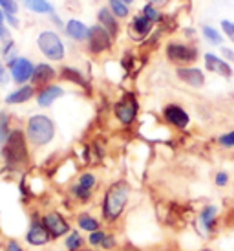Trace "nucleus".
I'll list each match as a JSON object with an SVG mask.
<instances>
[{"label":"nucleus","mask_w":234,"mask_h":251,"mask_svg":"<svg viewBox=\"0 0 234 251\" xmlns=\"http://www.w3.org/2000/svg\"><path fill=\"white\" fill-rule=\"evenodd\" d=\"M128 200H130V185L124 180L114 181L110 187L104 191L103 203H101V213H103L104 222H117L126 209Z\"/></svg>","instance_id":"obj_1"},{"label":"nucleus","mask_w":234,"mask_h":251,"mask_svg":"<svg viewBox=\"0 0 234 251\" xmlns=\"http://www.w3.org/2000/svg\"><path fill=\"white\" fill-rule=\"evenodd\" d=\"M2 158L7 167L22 169L28 165L29 151H28V136L21 128H13L7 136L6 143L2 145Z\"/></svg>","instance_id":"obj_2"},{"label":"nucleus","mask_w":234,"mask_h":251,"mask_svg":"<svg viewBox=\"0 0 234 251\" xmlns=\"http://www.w3.org/2000/svg\"><path fill=\"white\" fill-rule=\"evenodd\" d=\"M28 141L35 147L49 145L55 138V123L46 114H33L26 123Z\"/></svg>","instance_id":"obj_3"},{"label":"nucleus","mask_w":234,"mask_h":251,"mask_svg":"<svg viewBox=\"0 0 234 251\" xmlns=\"http://www.w3.org/2000/svg\"><path fill=\"white\" fill-rule=\"evenodd\" d=\"M37 46L41 50V53L48 61H53V63H59L66 57V48H64V42L59 37V33L51 31V29H46L39 33L37 37Z\"/></svg>","instance_id":"obj_4"},{"label":"nucleus","mask_w":234,"mask_h":251,"mask_svg":"<svg viewBox=\"0 0 234 251\" xmlns=\"http://www.w3.org/2000/svg\"><path fill=\"white\" fill-rule=\"evenodd\" d=\"M166 59L178 66H188L198 61V48L192 44L179 41H170L165 48Z\"/></svg>","instance_id":"obj_5"},{"label":"nucleus","mask_w":234,"mask_h":251,"mask_svg":"<svg viewBox=\"0 0 234 251\" xmlns=\"http://www.w3.org/2000/svg\"><path fill=\"white\" fill-rule=\"evenodd\" d=\"M138 112H139V105L138 99L134 94H124L123 98L119 99L114 106V116L117 118L119 123H123L124 126L132 125L136 119H138Z\"/></svg>","instance_id":"obj_6"},{"label":"nucleus","mask_w":234,"mask_h":251,"mask_svg":"<svg viewBox=\"0 0 234 251\" xmlns=\"http://www.w3.org/2000/svg\"><path fill=\"white\" fill-rule=\"evenodd\" d=\"M42 222H44V226H46V229L49 231L51 240L66 237L70 231H71L70 222L59 213V211H48L46 215H42Z\"/></svg>","instance_id":"obj_7"},{"label":"nucleus","mask_w":234,"mask_h":251,"mask_svg":"<svg viewBox=\"0 0 234 251\" xmlns=\"http://www.w3.org/2000/svg\"><path fill=\"white\" fill-rule=\"evenodd\" d=\"M88 50L92 53H103L106 50L112 48V33L108 29H104L101 24H95L90 28V35H88Z\"/></svg>","instance_id":"obj_8"},{"label":"nucleus","mask_w":234,"mask_h":251,"mask_svg":"<svg viewBox=\"0 0 234 251\" xmlns=\"http://www.w3.org/2000/svg\"><path fill=\"white\" fill-rule=\"evenodd\" d=\"M24 240H26V244L33 246V248H42V246H46L51 240V235L46 229L42 218H33L29 222V227L26 231V235H24Z\"/></svg>","instance_id":"obj_9"},{"label":"nucleus","mask_w":234,"mask_h":251,"mask_svg":"<svg viewBox=\"0 0 234 251\" xmlns=\"http://www.w3.org/2000/svg\"><path fill=\"white\" fill-rule=\"evenodd\" d=\"M7 68H9L11 79H13L19 86H22V84H28V81H31L33 72H35V64L29 61L28 57H17Z\"/></svg>","instance_id":"obj_10"},{"label":"nucleus","mask_w":234,"mask_h":251,"mask_svg":"<svg viewBox=\"0 0 234 251\" xmlns=\"http://www.w3.org/2000/svg\"><path fill=\"white\" fill-rule=\"evenodd\" d=\"M163 119L166 123L178 130H185L187 126L190 125V116L183 106L176 105V103H168L163 108Z\"/></svg>","instance_id":"obj_11"},{"label":"nucleus","mask_w":234,"mask_h":251,"mask_svg":"<svg viewBox=\"0 0 234 251\" xmlns=\"http://www.w3.org/2000/svg\"><path fill=\"white\" fill-rule=\"evenodd\" d=\"M176 75L179 81H183L192 88H201L205 84V74L196 66H179L176 70Z\"/></svg>","instance_id":"obj_12"},{"label":"nucleus","mask_w":234,"mask_h":251,"mask_svg":"<svg viewBox=\"0 0 234 251\" xmlns=\"http://www.w3.org/2000/svg\"><path fill=\"white\" fill-rule=\"evenodd\" d=\"M57 77V70L48 63H41L35 66V72H33V77H31V84H33L35 88H44V86H48L51 84V81Z\"/></svg>","instance_id":"obj_13"},{"label":"nucleus","mask_w":234,"mask_h":251,"mask_svg":"<svg viewBox=\"0 0 234 251\" xmlns=\"http://www.w3.org/2000/svg\"><path fill=\"white\" fill-rule=\"evenodd\" d=\"M152 24H154V22L148 21L143 13H139L132 19L130 26H128V33H130V37L134 41H143V39L152 31Z\"/></svg>","instance_id":"obj_14"},{"label":"nucleus","mask_w":234,"mask_h":251,"mask_svg":"<svg viewBox=\"0 0 234 251\" xmlns=\"http://www.w3.org/2000/svg\"><path fill=\"white\" fill-rule=\"evenodd\" d=\"M203 61H205V68L209 72H212L216 75L227 77V79L233 77V68H231V64H229L225 59L214 55V53H205V55H203Z\"/></svg>","instance_id":"obj_15"},{"label":"nucleus","mask_w":234,"mask_h":251,"mask_svg":"<svg viewBox=\"0 0 234 251\" xmlns=\"http://www.w3.org/2000/svg\"><path fill=\"white\" fill-rule=\"evenodd\" d=\"M64 96V88L59 86V84H48V86H44L41 88V92L37 94V105L42 106V108H48L55 103L57 99L62 98Z\"/></svg>","instance_id":"obj_16"},{"label":"nucleus","mask_w":234,"mask_h":251,"mask_svg":"<svg viewBox=\"0 0 234 251\" xmlns=\"http://www.w3.org/2000/svg\"><path fill=\"white\" fill-rule=\"evenodd\" d=\"M35 90L37 88H35L33 84H22V86H19L11 94H7L4 101H6V105H22V103H28V101H31L35 98V94H37Z\"/></svg>","instance_id":"obj_17"},{"label":"nucleus","mask_w":234,"mask_h":251,"mask_svg":"<svg viewBox=\"0 0 234 251\" xmlns=\"http://www.w3.org/2000/svg\"><path fill=\"white\" fill-rule=\"evenodd\" d=\"M64 31L70 39H73L77 42H84L88 41L90 35V28L84 24L83 21H77V19H70L66 24H64Z\"/></svg>","instance_id":"obj_18"},{"label":"nucleus","mask_w":234,"mask_h":251,"mask_svg":"<svg viewBox=\"0 0 234 251\" xmlns=\"http://www.w3.org/2000/svg\"><path fill=\"white\" fill-rule=\"evenodd\" d=\"M216 216H218V207L216 205H205L198 213V224L205 233H211L216 226Z\"/></svg>","instance_id":"obj_19"},{"label":"nucleus","mask_w":234,"mask_h":251,"mask_svg":"<svg viewBox=\"0 0 234 251\" xmlns=\"http://www.w3.org/2000/svg\"><path fill=\"white\" fill-rule=\"evenodd\" d=\"M97 19H99V24L103 26L104 29H108L112 33V37H116L119 33V22H117V17L110 11V7H101L99 13H97Z\"/></svg>","instance_id":"obj_20"},{"label":"nucleus","mask_w":234,"mask_h":251,"mask_svg":"<svg viewBox=\"0 0 234 251\" xmlns=\"http://www.w3.org/2000/svg\"><path fill=\"white\" fill-rule=\"evenodd\" d=\"M59 77L64 79V81H68V83L77 84V86H83V88H86V90L90 88L86 77L83 75V72L77 70V68H71V66H62L61 72H59Z\"/></svg>","instance_id":"obj_21"},{"label":"nucleus","mask_w":234,"mask_h":251,"mask_svg":"<svg viewBox=\"0 0 234 251\" xmlns=\"http://www.w3.org/2000/svg\"><path fill=\"white\" fill-rule=\"evenodd\" d=\"M77 227L86 233H94V231L101 229V220L90 213H81V215H77Z\"/></svg>","instance_id":"obj_22"},{"label":"nucleus","mask_w":234,"mask_h":251,"mask_svg":"<svg viewBox=\"0 0 234 251\" xmlns=\"http://www.w3.org/2000/svg\"><path fill=\"white\" fill-rule=\"evenodd\" d=\"M24 6L28 7L29 11L41 15H51L53 13V6L48 0H24Z\"/></svg>","instance_id":"obj_23"},{"label":"nucleus","mask_w":234,"mask_h":251,"mask_svg":"<svg viewBox=\"0 0 234 251\" xmlns=\"http://www.w3.org/2000/svg\"><path fill=\"white\" fill-rule=\"evenodd\" d=\"M84 246V238L79 231H70L64 238V248L66 251H79Z\"/></svg>","instance_id":"obj_24"},{"label":"nucleus","mask_w":234,"mask_h":251,"mask_svg":"<svg viewBox=\"0 0 234 251\" xmlns=\"http://www.w3.org/2000/svg\"><path fill=\"white\" fill-rule=\"evenodd\" d=\"M75 185H79L81 189H84V191H94V187L97 185V176L94 175V173H83V175L77 176V181Z\"/></svg>","instance_id":"obj_25"},{"label":"nucleus","mask_w":234,"mask_h":251,"mask_svg":"<svg viewBox=\"0 0 234 251\" xmlns=\"http://www.w3.org/2000/svg\"><path fill=\"white\" fill-rule=\"evenodd\" d=\"M11 118H9V114L7 112H0V145H4L7 140V136H9V132L13 130L11 128Z\"/></svg>","instance_id":"obj_26"},{"label":"nucleus","mask_w":234,"mask_h":251,"mask_svg":"<svg viewBox=\"0 0 234 251\" xmlns=\"http://www.w3.org/2000/svg\"><path fill=\"white\" fill-rule=\"evenodd\" d=\"M108 7H110V11L116 15L117 19H126L130 15L128 4H124L121 0H108Z\"/></svg>","instance_id":"obj_27"},{"label":"nucleus","mask_w":234,"mask_h":251,"mask_svg":"<svg viewBox=\"0 0 234 251\" xmlns=\"http://www.w3.org/2000/svg\"><path fill=\"white\" fill-rule=\"evenodd\" d=\"M201 33H203V37H205L207 41L216 44V46H220L221 41H223V39H221V33L216 28H212V26H203V28H201Z\"/></svg>","instance_id":"obj_28"},{"label":"nucleus","mask_w":234,"mask_h":251,"mask_svg":"<svg viewBox=\"0 0 234 251\" xmlns=\"http://www.w3.org/2000/svg\"><path fill=\"white\" fill-rule=\"evenodd\" d=\"M2 57H4V61L7 63V66L13 63L15 59H17V46H15L13 41H6L4 44V48H2Z\"/></svg>","instance_id":"obj_29"},{"label":"nucleus","mask_w":234,"mask_h":251,"mask_svg":"<svg viewBox=\"0 0 234 251\" xmlns=\"http://www.w3.org/2000/svg\"><path fill=\"white\" fill-rule=\"evenodd\" d=\"M70 195H71V198H75L77 202H81V203L88 202L90 198H92V193H90V191H84V189H81L79 185H75V183L70 187Z\"/></svg>","instance_id":"obj_30"},{"label":"nucleus","mask_w":234,"mask_h":251,"mask_svg":"<svg viewBox=\"0 0 234 251\" xmlns=\"http://www.w3.org/2000/svg\"><path fill=\"white\" fill-rule=\"evenodd\" d=\"M104 237H106V231L97 229V231H94V233H88V238H86V242H88L92 248H101Z\"/></svg>","instance_id":"obj_31"},{"label":"nucleus","mask_w":234,"mask_h":251,"mask_svg":"<svg viewBox=\"0 0 234 251\" xmlns=\"http://www.w3.org/2000/svg\"><path fill=\"white\" fill-rule=\"evenodd\" d=\"M218 145L223 147V149H234V130L221 134L218 138Z\"/></svg>","instance_id":"obj_32"},{"label":"nucleus","mask_w":234,"mask_h":251,"mask_svg":"<svg viewBox=\"0 0 234 251\" xmlns=\"http://www.w3.org/2000/svg\"><path fill=\"white\" fill-rule=\"evenodd\" d=\"M141 13L145 15L148 21H152V22H158V21H161V13H159L158 9H156V6H152V4H146L145 7H143V11Z\"/></svg>","instance_id":"obj_33"},{"label":"nucleus","mask_w":234,"mask_h":251,"mask_svg":"<svg viewBox=\"0 0 234 251\" xmlns=\"http://www.w3.org/2000/svg\"><path fill=\"white\" fill-rule=\"evenodd\" d=\"M0 7L4 9L6 15L19 13V4H17V0H0Z\"/></svg>","instance_id":"obj_34"},{"label":"nucleus","mask_w":234,"mask_h":251,"mask_svg":"<svg viewBox=\"0 0 234 251\" xmlns=\"http://www.w3.org/2000/svg\"><path fill=\"white\" fill-rule=\"evenodd\" d=\"M117 248V237L114 235V233H106V237H104V240H103V244H101V250H104V251H114Z\"/></svg>","instance_id":"obj_35"},{"label":"nucleus","mask_w":234,"mask_h":251,"mask_svg":"<svg viewBox=\"0 0 234 251\" xmlns=\"http://www.w3.org/2000/svg\"><path fill=\"white\" fill-rule=\"evenodd\" d=\"M221 29L227 35V39L231 42H234V22L233 21H221Z\"/></svg>","instance_id":"obj_36"},{"label":"nucleus","mask_w":234,"mask_h":251,"mask_svg":"<svg viewBox=\"0 0 234 251\" xmlns=\"http://www.w3.org/2000/svg\"><path fill=\"white\" fill-rule=\"evenodd\" d=\"M214 183H216V187H227L229 175L225 173V171H220V173H216V176H214Z\"/></svg>","instance_id":"obj_37"},{"label":"nucleus","mask_w":234,"mask_h":251,"mask_svg":"<svg viewBox=\"0 0 234 251\" xmlns=\"http://www.w3.org/2000/svg\"><path fill=\"white\" fill-rule=\"evenodd\" d=\"M6 251H24V248H22L15 238H9L6 242Z\"/></svg>","instance_id":"obj_38"},{"label":"nucleus","mask_w":234,"mask_h":251,"mask_svg":"<svg viewBox=\"0 0 234 251\" xmlns=\"http://www.w3.org/2000/svg\"><path fill=\"white\" fill-rule=\"evenodd\" d=\"M0 39L6 42V41H9V31H7V28L4 26V22L0 21Z\"/></svg>","instance_id":"obj_39"},{"label":"nucleus","mask_w":234,"mask_h":251,"mask_svg":"<svg viewBox=\"0 0 234 251\" xmlns=\"http://www.w3.org/2000/svg\"><path fill=\"white\" fill-rule=\"evenodd\" d=\"M7 83V70H6V66L0 63V84H4Z\"/></svg>","instance_id":"obj_40"},{"label":"nucleus","mask_w":234,"mask_h":251,"mask_svg":"<svg viewBox=\"0 0 234 251\" xmlns=\"http://www.w3.org/2000/svg\"><path fill=\"white\" fill-rule=\"evenodd\" d=\"M170 0H146V4H152V6H166Z\"/></svg>","instance_id":"obj_41"},{"label":"nucleus","mask_w":234,"mask_h":251,"mask_svg":"<svg viewBox=\"0 0 234 251\" xmlns=\"http://www.w3.org/2000/svg\"><path fill=\"white\" fill-rule=\"evenodd\" d=\"M221 51H223V55L227 57L231 63H234V51L231 48H221Z\"/></svg>","instance_id":"obj_42"},{"label":"nucleus","mask_w":234,"mask_h":251,"mask_svg":"<svg viewBox=\"0 0 234 251\" xmlns=\"http://www.w3.org/2000/svg\"><path fill=\"white\" fill-rule=\"evenodd\" d=\"M225 222H234V207L231 209V213H229L227 218H225Z\"/></svg>","instance_id":"obj_43"},{"label":"nucleus","mask_w":234,"mask_h":251,"mask_svg":"<svg viewBox=\"0 0 234 251\" xmlns=\"http://www.w3.org/2000/svg\"><path fill=\"white\" fill-rule=\"evenodd\" d=\"M4 19H6V13H4V9H2V7H0V21L4 22Z\"/></svg>","instance_id":"obj_44"},{"label":"nucleus","mask_w":234,"mask_h":251,"mask_svg":"<svg viewBox=\"0 0 234 251\" xmlns=\"http://www.w3.org/2000/svg\"><path fill=\"white\" fill-rule=\"evenodd\" d=\"M121 2H124V4H128V6H130V4L134 2V0H121Z\"/></svg>","instance_id":"obj_45"},{"label":"nucleus","mask_w":234,"mask_h":251,"mask_svg":"<svg viewBox=\"0 0 234 251\" xmlns=\"http://www.w3.org/2000/svg\"><path fill=\"white\" fill-rule=\"evenodd\" d=\"M201 251H212V250H201Z\"/></svg>","instance_id":"obj_46"}]
</instances>
